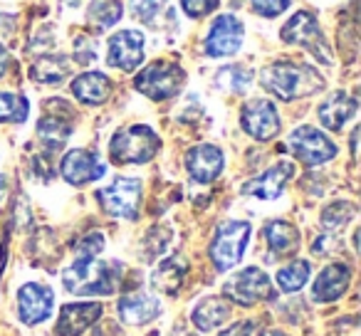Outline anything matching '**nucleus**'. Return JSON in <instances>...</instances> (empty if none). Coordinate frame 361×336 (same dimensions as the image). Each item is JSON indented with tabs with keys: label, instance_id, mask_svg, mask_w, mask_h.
<instances>
[{
	"label": "nucleus",
	"instance_id": "1",
	"mask_svg": "<svg viewBox=\"0 0 361 336\" xmlns=\"http://www.w3.org/2000/svg\"><path fill=\"white\" fill-rule=\"evenodd\" d=\"M260 85L282 101H295L324 89V77L302 62H272L260 72Z\"/></svg>",
	"mask_w": 361,
	"mask_h": 336
},
{
	"label": "nucleus",
	"instance_id": "2",
	"mask_svg": "<svg viewBox=\"0 0 361 336\" xmlns=\"http://www.w3.org/2000/svg\"><path fill=\"white\" fill-rule=\"evenodd\" d=\"M119 267L99 257H77L62 272V285L75 297H109L119 290Z\"/></svg>",
	"mask_w": 361,
	"mask_h": 336
},
{
	"label": "nucleus",
	"instance_id": "3",
	"mask_svg": "<svg viewBox=\"0 0 361 336\" xmlns=\"http://www.w3.org/2000/svg\"><path fill=\"white\" fill-rule=\"evenodd\" d=\"M161 149V139L151 126L134 124L119 129L109 141V156L116 163H149Z\"/></svg>",
	"mask_w": 361,
	"mask_h": 336
},
{
	"label": "nucleus",
	"instance_id": "4",
	"mask_svg": "<svg viewBox=\"0 0 361 336\" xmlns=\"http://www.w3.org/2000/svg\"><path fill=\"white\" fill-rule=\"evenodd\" d=\"M183 82H186L183 67H178L176 62H169V60H159V62L146 65L144 70L136 75L134 87H136V92H141V94L149 97V99L161 101V99H171V97L178 94Z\"/></svg>",
	"mask_w": 361,
	"mask_h": 336
},
{
	"label": "nucleus",
	"instance_id": "5",
	"mask_svg": "<svg viewBox=\"0 0 361 336\" xmlns=\"http://www.w3.org/2000/svg\"><path fill=\"white\" fill-rule=\"evenodd\" d=\"M247 240H250V223L228 220L216 230L211 242V260L218 272H228L235 267L245 255Z\"/></svg>",
	"mask_w": 361,
	"mask_h": 336
},
{
	"label": "nucleus",
	"instance_id": "6",
	"mask_svg": "<svg viewBox=\"0 0 361 336\" xmlns=\"http://www.w3.org/2000/svg\"><path fill=\"white\" fill-rule=\"evenodd\" d=\"M280 37L285 42H290V45H302L319 62L331 65V50H329V45H326L324 32H322L314 13L300 11L297 15H292L290 23H285V27L280 30Z\"/></svg>",
	"mask_w": 361,
	"mask_h": 336
},
{
	"label": "nucleus",
	"instance_id": "7",
	"mask_svg": "<svg viewBox=\"0 0 361 336\" xmlns=\"http://www.w3.org/2000/svg\"><path fill=\"white\" fill-rule=\"evenodd\" d=\"M223 297L235 301V304L252 306L262 299H270L272 282L257 267H245L243 272H235L233 277H228L226 285H223Z\"/></svg>",
	"mask_w": 361,
	"mask_h": 336
},
{
	"label": "nucleus",
	"instance_id": "8",
	"mask_svg": "<svg viewBox=\"0 0 361 336\" xmlns=\"http://www.w3.org/2000/svg\"><path fill=\"white\" fill-rule=\"evenodd\" d=\"M287 146L305 166H322L336 156V146L314 126H297L287 139Z\"/></svg>",
	"mask_w": 361,
	"mask_h": 336
},
{
	"label": "nucleus",
	"instance_id": "9",
	"mask_svg": "<svg viewBox=\"0 0 361 336\" xmlns=\"http://www.w3.org/2000/svg\"><path fill=\"white\" fill-rule=\"evenodd\" d=\"M141 188L144 186H141L139 178H116L114 183L102 188V191L97 193V198H99L102 208H104L109 216L134 220L136 213H139Z\"/></svg>",
	"mask_w": 361,
	"mask_h": 336
},
{
	"label": "nucleus",
	"instance_id": "10",
	"mask_svg": "<svg viewBox=\"0 0 361 336\" xmlns=\"http://www.w3.org/2000/svg\"><path fill=\"white\" fill-rule=\"evenodd\" d=\"M240 126L245 129L247 136L257 141H270L280 134V114H277V106L267 99H250L245 101L240 111Z\"/></svg>",
	"mask_w": 361,
	"mask_h": 336
},
{
	"label": "nucleus",
	"instance_id": "11",
	"mask_svg": "<svg viewBox=\"0 0 361 336\" xmlns=\"http://www.w3.org/2000/svg\"><path fill=\"white\" fill-rule=\"evenodd\" d=\"M60 173L70 186H87L92 181H99L106 173V163L97 154L85 149H72L65 154L60 163Z\"/></svg>",
	"mask_w": 361,
	"mask_h": 336
},
{
	"label": "nucleus",
	"instance_id": "12",
	"mask_svg": "<svg viewBox=\"0 0 361 336\" xmlns=\"http://www.w3.org/2000/svg\"><path fill=\"white\" fill-rule=\"evenodd\" d=\"M144 35L139 30H121L109 40L106 65L121 72H134L144 62Z\"/></svg>",
	"mask_w": 361,
	"mask_h": 336
},
{
	"label": "nucleus",
	"instance_id": "13",
	"mask_svg": "<svg viewBox=\"0 0 361 336\" xmlns=\"http://www.w3.org/2000/svg\"><path fill=\"white\" fill-rule=\"evenodd\" d=\"M243 23L235 15H221L211 25L206 37V55L208 57H231L243 45Z\"/></svg>",
	"mask_w": 361,
	"mask_h": 336
},
{
	"label": "nucleus",
	"instance_id": "14",
	"mask_svg": "<svg viewBox=\"0 0 361 336\" xmlns=\"http://www.w3.org/2000/svg\"><path fill=\"white\" fill-rule=\"evenodd\" d=\"M52 306H55V294H52L50 287L30 282L18 292V311H20V319L27 326L42 324L45 319H50Z\"/></svg>",
	"mask_w": 361,
	"mask_h": 336
},
{
	"label": "nucleus",
	"instance_id": "15",
	"mask_svg": "<svg viewBox=\"0 0 361 336\" xmlns=\"http://www.w3.org/2000/svg\"><path fill=\"white\" fill-rule=\"evenodd\" d=\"M226 156L218 146L198 144L186 154V171L196 183H213L223 173Z\"/></svg>",
	"mask_w": 361,
	"mask_h": 336
},
{
	"label": "nucleus",
	"instance_id": "16",
	"mask_svg": "<svg viewBox=\"0 0 361 336\" xmlns=\"http://www.w3.org/2000/svg\"><path fill=\"white\" fill-rule=\"evenodd\" d=\"M292 173H295V166L287 163V161H282V163L267 168L262 176L247 181L245 186H243V193H245V196L260 198V201H275V198L282 196V191H285V186L292 178Z\"/></svg>",
	"mask_w": 361,
	"mask_h": 336
},
{
	"label": "nucleus",
	"instance_id": "17",
	"mask_svg": "<svg viewBox=\"0 0 361 336\" xmlns=\"http://www.w3.org/2000/svg\"><path fill=\"white\" fill-rule=\"evenodd\" d=\"M102 316L99 301H77V304H65L57 321V334L60 336H80Z\"/></svg>",
	"mask_w": 361,
	"mask_h": 336
},
{
	"label": "nucleus",
	"instance_id": "18",
	"mask_svg": "<svg viewBox=\"0 0 361 336\" xmlns=\"http://www.w3.org/2000/svg\"><path fill=\"white\" fill-rule=\"evenodd\" d=\"M349 285H351L349 265L334 262V265L324 267V270L319 272V277L314 280V287H312V297H314V301H322V304L336 301L349 290Z\"/></svg>",
	"mask_w": 361,
	"mask_h": 336
},
{
	"label": "nucleus",
	"instance_id": "19",
	"mask_svg": "<svg viewBox=\"0 0 361 336\" xmlns=\"http://www.w3.org/2000/svg\"><path fill=\"white\" fill-rule=\"evenodd\" d=\"M359 101L354 97H349L346 92H334L319 104V121L324 129L329 131H341L344 124L356 114Z\"/></svg>",
	"mask_w": 361,
	"mask_h": 336
},
{
	"label": "nucleus",
	"instance_id": "20",
	"mask_svg": "<svg viewBox=\"0 0 361 336\" xmlns=\"http://www.w3.org/2000/svg\"><path fill=\"white\" fill-rule=\"evenodd\" d=\"M191 319L196 324V329L201 331H213L218 326H223L231 319V301L223 294H213V297H203L191 311Z\"/></svg>",
	"mask_w": 361,
	"mask_h": 336
},
{
	"label": "nucleus",
	"instance_id": "21",
	"mask_svg": "<svg viewBox=\"0 0 361 336\" xmlns=\"http://www.w3.org/2000/svg\"><path fill=\"white\" fill-rule=\"evenodd\" d=\"M161 311V301L151 294H144V292H134V294H126L124 299L119 301V316L121 321L131 326L139 324H149L159 316Z\"/></svg>",
	"mask_w": 361,
	"mask_h": 336
},
{
	"label": "nucleus",
	"instance_id": "22",
	"mask_svg": "<svg viewBox=\"0 0 361 336\" xmlns=\"http://www.w3.org/2000/svg\"><path fill=\"white\" fill-rule=\"evenodd\" d=\"M72 94L90 106L104 104L111 94V80L102 72H85L72 82Z\"/></svg>",
	"mask_w": 361,
	"mask_h": 336
},
{
	"label": "nucleus",
	"instance_id": "23",
	"mask_svg": "<svg viewBox=\"0 0 361 336\" xmlns=\"http://www.w3.org/2000/svg\"><path fill=\"white\" fill-rule=\"evenodd\" d=\"M188 262L183 255H171L169 260H164L156 267L154 277H151V285L156 292H164V294H176L186 280Z\"/></svg>",
	"mask_w": 361,
	"mask_h": 336
},
{
	"label": "nucleus",
	"instance_id": "24",
	"mask_svg": "<svg viewBox=\"0 0 361 336\" xmlns=\"http://www.w3.org/2000/svg\"><path fill=\"white\" fill-rule=\"evenodd\" d=\"M262 235H265L267 247H270L272 255H290V252L300 245V232H297V228L285 220L267 223Z\"/></svg>",
	"mask_w": 361,
	"mask_h": 336
},
{
	"label": "nucleus",
	"instance_id": "25",
	"mask_svg": "<svg viewBox=\"0 0 361 336\" xmlns=\"http://www.w3.org/2000/svg\"><path fill=\"white\" fill-rule=\"evenodd\" d=\"M70 134H72V124L65 121V116L45 114L37 121V136H40V141L47 149H62L65 141L70 139Z\"/></svg>",
	"mask_w": 361,
	"mask_h": 336
},
{
	"label": "nucleus",
	"instance_id": "26",
	"mask_svg": "<svg viewBox=\"0 0 361 336\" xmlns=\"http://www.w3.org/2000/svg\"><path fill=\"white\" fill-rule=\"evenodd\" d=\"M30 77L42 85H60V82H65V77H70V60L62 55L42 57L32 65Z\"/></svg>",
	"mask_w": 361,
	"mask_h": 336
},
{
	"label": "nucleus",
	"instance_id": "27",
	"mask_svg": "<svg viewBox=\"0 0 361 336\" xmlns=\"http://www.w3.org/2000/svg\"><path fill=\"white\" fill-rule=\"evenodd\" d=\"M310 272H312V267H310V262L307 260H292V262H287L285 267H280L277 270V287H280L282 292H297V290H302V287L310 282Z\"/></svg>",
	"mask_w": 361,
	"mask_h": 336
},
{
	"label": "nucleus",
	"instance_id": "28",
	"mask_svg": "<svg viewBox=\"0 0 361 336\" xmlns=\"http://www.w3.org/2000/svg\"><path fill=\"white\" fill-rule=\"evenodd\" d=\"M124 15V8H121L119 0H94L90 8H87V20L92 25H97L99 30L116 25Z\"/></svg>",
	"mask_w": 361,
	"mask_h": 336
},
{
	"label": "nucleus",
	"instance_id": "29",
	"mask_svg": "<svg viewBox=\"0 0 361 336\" xmlns=\"http://www.w3.org/2000/svg\"><path fill=\"white\" fill-rule=\"evenodd\" d=\"M27 111H30V104L25 97L0 92V124H20L27 119Z\"/></svg>",
	"mask_w": 361,
	"mask_h": 336
},
{
	"label": "nucleus",
	"instance_id": "30",
	"mask_svg": "<svg viewBox=\"0 0 361 336\" xmlns=\"http://www.w3.org/2000/svg\"><path fill=\"white\" fill-rule=\"evenodd\" d=\"M354 213H356V208L351 206V203L336 201V203H331L324 213H322V225L329 228V230H339V228H344L346 223L354 218Z\"/></svg>",
	"mask_w": 361,
	"mask_h": 336
},
{
	"label": "nucleus",
	"instance_id": "31",
	"mask_svg": "<svg viewBox=\"0 0 361 336\" xmlns=\"http://www.w3.org/2000/svg\"><path fill=\"white\" fill-rule=\"evenodd\" d=\"M104 250V237L99 232H90L75 245L77 257H99V252Z\"/></svg>",
	"mask_w": 361,
	"mask_h": 336
},
{
	"label": "nucleus",
	"instance_id": "32",
	"mask_svg": "<svg viewBox=\"0 0 361 336\" xmlns=\"http://www.w3.org/2000/svg\"><path fill=\"white\" fill-rule=\"evenodd\" d=\"M166 0H131V13H134L136 20H154V15L161 11Z\"/></svg>",
	"mask_w": 361,
	"mask_h": 336
},
{
	"label": "nucleus",
	"instance_id": "33",
	"mask_svg": "<svg viewBox=\"0 0 361 336\" xmlns=\"http://www.w3.org/2000/svg\"><path fill=\"white\" fill-rule=\"evenodd\" d=\"M292 0H252V11L262 18H277L290 8Z\"/></svg>",
	"mask_w": 361,
	"mask_h": 336
},
{
	"label": "nucleus",
	"instance_id": "34",
	"mask_svg": "<svg viewBox=\"0 0 361 336\" xmlns=\"http://www.w3.org/2000/svg\"><path fill=\"white\" fill-rule=\"evenodd\" d=\"M180 8L188 18H206L218 8V0H180Z\"/></svg>",
	"mask_w": 361,
	"mask_h": 336
},
{
	"label": "nucleus",
	"instance_id": "35",
	"mask_svg": "<svg viewBox=\"0 0 361 336\" xmlns=\"http://www.w3.org/2000/svg\"><path fill=\"white\" fill-rule=\"evenodd\" d=\"M252 329H255V321H238L228 331H223L221 336H250Z\"/></svg>",
	"mask_w": 361,
	"mask_h": 336
},
{
	"label": "nucleus",
	"instance_id": "36",
	"mask_svg": "<svg viewBox=\"0 0 361 336\" xmlns=\"http://www.w3.org/2000/svg\"><path fill=\"white\" fill-rule=\"evenodd\" d=\"M8 62H11V57H8V50H6V47H3V45H0V77L6 75Z\"/></svg>",
	"mask_w": 361,
	"mask_h": 336
},
{
	"label": "nucleus",
	"instance_id": "37",
	"mask_svg": "<svg viewBox=\"0 0 361 336\" xmlns=\"http://www.w3.org/2000/svg\"><path fill=\"white\" fill-rule=\"evenodd\" d=\"M3 193H6V178L0 176V198H3Z\"/></svg>",
	"mask_w": 361,
	"mask_h": 336
},
{
	"label": "nucleus",
	"instance_id": "38",
	"mask_svg": "<svg viewBox=\"0 0 361 336\" xmlns=\"http://www.w3.org/2000/svg\"><path fill=\"white\" fill-rule=\"evenodd\" d=\"M262 336H282V334H277V331H265Z\"/></svg>",
	"mask_w": 361,
	"mask_h": 336
}]
</instances>
